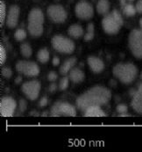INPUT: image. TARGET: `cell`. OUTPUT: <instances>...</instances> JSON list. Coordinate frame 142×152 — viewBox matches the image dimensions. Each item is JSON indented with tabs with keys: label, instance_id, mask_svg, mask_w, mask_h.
Masks as SVG:
<instances>
[{
	"label": "cell",
	"instance_id": "26",
	"mask_svg": "<svg viewBox=\"0 0 142 152\" xmlns=\"http://www.w3.org/2000/svg\"><path fill=\"white\" fill-rule=\"evenodd\" d=\"M6 5L4 1L0 2V23L1 26H4V20H6Z\"/></svg>",
	"mask_w": 142,
	"mask_h": 152
},
{
	"label": "cell",
	"instance_id": "23",
	"mask_svg": "<svg viewBox=\"0 0 142 152\" xmlns=\"http://www.w3.org/2000/svg\"><path fill=\"white\" fill-rule=\"evenodd\" d=\"M123 12L125 16L132 17L136 14L137 10H136V7L133 5L132 4H125L123 5Z\"/></svg>",
	"mask_w": 142,
	"mask_h": 152
},
{
	"label": "cell",
	"instance_id": "5",
	"mask_svg": "<svg viewBox=\"0 0 142 152\" xmlns=\"http://www.w3.org/2000/svg\"><path fill=\"white\" fill-rule=\"evenodd\" d=\"M51 45L55 50L62 54H72L75 50V43L72 40L62 35H55L51 39Z\"/></svg>",
	"mask_w": 142,
	"mask_h": 152
},
{
	"label": "cell",
	"instance_id": "3",
	"mask_svg": "<svg viewBox=\"0 0 142 152\" xmlns=\"http://www.w3.org/2000/svg\"><path fill=\"white\" fill-rule=\"evenodd\" d=\"M123 23V18L119 12L113 10L111 13L104 15V18L102 20V26L106 34H116L119 32Z\"/></svg>",
	"mask_w": 142,
	"mask_h": 152
},
{
	"label": "cell",
	"instance_id": "22",
	"mask_svg": "<svg viewBox=\"0 0 142 152\" xmlns=\"http://www.w3.org/2000/svg\"><path fill=\"white\" fill-rule=\"evenodd\" d=\"M49 51L47 48H41L37 53V59L41 64H47L49 61Z\"/></svg>",
	"mask_w": 142,
	"mask_h": 152
},
{
	"label": "cell",
	"instance_id": "6",
	"mask_svg": "<svg viewBox=\"0 0 142 152\" xmlns=\"http://www.w3.org/2000/svg\"><path fill=\"white\" fill-rule=\"evenodd\" d=\"M50 115L58 117V116H76V110L74 106L68 102L64 101H58L53 105L50 110Z\"/></svg>",
	"mask_w": 142,
	"mask_h": 152
},
{
	"label": "cell",
	"instance_id": "25",
	"mask_svg": "<svg viewBox=\"0 0 142 152\" xmlns=\"http://www.w3.org/2000/svg\"><path fill=\"white\" fill-rule=\"evenodd\" d=\"M20 53L21 55L25 57V58H29L32 54H33V50H32V48L31 46L28 43H23L21 44L20 46Z\"/></svg>",
	"mask_w": 142,
	"mask_h": 152
},
{
	"label": "cell",
	"instance_id": "35",
	"mask_svg": "<svg viewBox=\"0 0 142 152\" xmlns=\"http://www.w3.org/2000/svg\"><path fill=\"white\" fill-rule=\"evenodd\" d=\"M135 7H136L137 12L142 13V0H138V2H137Z\"/></svg>",
	"mask_w": 142,
	"mask_h": 152
},
{
	"label": "cell",
	"instance_id": "17",
	"mask_svg": "<svg viewBox=\"0 0 142 152\" xmlns=\"http://www.w3.org/2000/svg\"><path fill=\"white\" fill-rule=\"evenodd\" d=\"M76 62H77V59L76 57H70L65 60L64 63L60 67V69H59L60 73L63 76H66L68 73H69V71L73 69V67L76 65Z\"/></svg>",
	"mask_w": 142,
	"mask_h": 152
},
{
	"label": "cell",
	"instance_id": "14",
	"mask_svg": "<svg viewBox=\"0 0 142 152\" xmlns=\"http://www.w3.org/2000/svg\"><path fill=\"white\" fill-rule=\"evenodd\" d=\"M44 14L41 9L33 8L30 11L28 14V24L33 25H43Z\"/></svg>",
	"mask_w": 142,
	"mask_h": 152
},
{
	"label": "cell",
	"instance_id": "8",
	"mask_svg": "<svg viewBox=\"0 0 142 152\" xmlns=\"http://www.w3.org/2000/svg\"><path fill=\"white\" fill-rule=\"evenodd\" d=\"M75 13L82 20H89L94 15V8L92 4L85 0H82L76 4Z\"/></svg>",
	"mask_w": 142,
	"mask_h": 152
},
{
	"label": "cell",
	"instance_id": "34",
	"mask_svg": "<svg viewBox=\"0 0 142 152\" xmlns=\"http://www.w3.org/2000/svg\"><path fill=\"white\" fill-rule=\"evenodd\" d=\"M47 102H48L47 99V98H45V97H43V98H41V100H40V102H39L38 106H39L40 107H45L47 105Z\"/></svg>",
	"mask_w": 142,
	"mask_h": 152
},
{
	"label": "cell",
	"instance_id": "31",
	"mask_svg": "<svg viewBox=\"0 0 142 152\" xmlns=\"http://www.w3.org/2000/svg\"><path fill=\"white\" fill-rule=\"evenodd\" d=\"M116 110H117V112H118L119 114H122V113H126L128 108H127V107H126L125 105H124V104H119V105L117 106Z\"/></svg>",
	"mask_w": 142,
	"mask_h": 152
},
{
	"label": "cell",
	"instance_id": "39",
	"mask_svg": "<svg viewBox=\"0 0 142 152\" xmlns=\"http://www.w3.org/2000/svg\"><path fill=\"white\" fill-rule=\"evenodd\" d=\"M120 1H121L122 6H123V5H124L125 4H126V3H125V0H120ZM127 1H130V2H132V1H133V0H127Z\"/></svg>",
	"mask_w": 142,
	"mask_h": 152
},
{
	"label": "cell",
	"instance_id": "11",
	"mask_svg": "<svg viewBox=\"0 0 142 152\" xmlns=\"http://www.w3.org/2000/svg\"><path fill=\"white\" fill-rule=\"evenodd\" d=\"M17 107V102L11 97H4L0 102V113L2 116L10 117L15 113Z\"/></svg>",
	"mask_w": 142,
	"mask_h": 152
},
{
	"label": "cell",
	"instance_id": "15",
	"mask_svg": "<svg viewBox=\"0 0 142 152\" xmlns=\"http://www.w3.org/2000/svg\"><path fill=\"white\" fill-rule=\"evenodd\" d=\"M87 64L94 73H101L104 69V64L97 56H90L87 59Z\"/></svg>",
	"mask_w": 142,
	"mask_h": 152
},
{
	"label": "cell",
	"instance_id": "18",
	"mask_svg": "<svg viewBox=\"0 0 142 152\" xmlns=\"http://www.w3.org/2000/svg\"><path fill=\"white\" fill-rule=\"evenodd\" d=\"M83 115L86 117H101L106 116L105 113L98 106H92L83 111Z\"/></svg>",
	"mask_w": 142,
	"mask_h": 152
},
{
	"label": "cell",
	"instance_id": "43",
	"mask_svg": "<svg viewBox=\"0 0 142 152\" xmlns=\"http://www.w3.org/2000/svg\"><path fill=\"white\" fill-rule=\"evenodd\" d=\"M141 78L142 79V71H141Z\"/></svg>",
	"mask_w": 142,
	"mask_h": 152
},
{
	"label": "cell",
	"instance_id": "9",
	"mask_svg": "<svg viewBox=\"0 0 142 152\" xmlns=\"http://www.w3.org/2000/svg\"><path fill=\"white\" fill-rule=\"evenodd\" d=\"M22 92L30 100H36L41 91V83L38 80H32L24 83L21 86Z\"/></svg>",
	"mask_w": 142,
	"mask_h": 152
},
{
	"label": "cell",
	"instance_id": "4",
	"mask_svg": "<svg viewBox=\"0 0 142 152\" xmlns=\"http://www.w3.org/2000/svg\"><path fill=\"white\" fill-rule=\"evenodd\" d=\"M128 46L134 57L142 59V30H133L128 37Z\"/></svg>",
	"mask_w": 142,
	"mask_h": 152
},
{
	"label": "cell",
	"instance_id": "21",
	"mask_svg": "<svg viewBox=\"0 0 142 152\" xmlns=\"http://www.w3.org/2000/svg\"><path fill=\"white\" fill-rule=\"evenodd\" d=\"M28 33L33 37H40L43 34V25H33L28 24L27 26Z\"/></svg>",
	"mask_w": 142,
	"mask_h": 152
},
{
	"label": "cell",
	"instance_id": "38",
	"mask_svg": "<svg viewBox=\"0 0 142 152\" xmlns=\"http://www.w3.org/2000/svg\"><path fill=\"white\" fill-rule=\"evenodd\" d=\"M21 80H22V77H17L16 79H15V84H20V83H21Z\"/></svg>",
	"mask_w": 142,
	"mask_h": 152
},
{
	"label": "cell",
	"instance_id": "19",
	"mask_svg": "<svg viewBox=\"0 0 142 152\" xmlns=\"http://www.w3.org/2000/svg\"><path fill=\"white\" fill-rule=\"evenodd\" d=\"M68 34L70 37H72L74 39H78L83 35L84 31L80 25L75 24V25H72L68 27Z\"/></svg>",
	"mask_w": 142,
	"mask_h": 152
},
{
	"label": "cell",
	"instance_id": "40",
	"mask_svg": "<svg viewBox=\"0 0 142 152\" xmlns=\"http://www.w3.org/2000/svg\"><path fill=\"white\" fill-rule=\"evenodd\" d=\"M30 115H36V116H38L39 113H35V112H31V113H30Z\"/></svg>",
	"mask_w": 142,
	"mask_h": 152
},
{
	"label": "cell",
	"instance_id": "10",
	"mask_svg": "<svg viewBox=\"0 0 142 152\" xmlns=\"http://www.w3.org/2000/svg\"><path fill=\"white\" fill-rule=\"evenodd\" d=\"M47 13L49 20L56 24L63 23L67 20V12L60 4H52L48 6Z\"/></svg>",
	"mask_w": 142,
	"mask_h": 152
},
{
	"label": "cell",
	"instance_id": "2",
	"mask_svg": "<svg viewBox=\"0 0 142 152\" xmlns=\"http://www.w3.org/2000/svg\"><path fill=\"white\" fill-rule=\"evenodd\" d=\"M112 73L113 76L121 83L125 85H130L136 79L138 69L134 64L130 63L118 64L113 67Z\"/></svg>",
	"mask_w": 142,
	"mask_h": 152
},
{
	"label": "cell",
	"instance_id": "24",
	"mask_svg": "<svg viewBox=\"0 0 142 152\" xmlns=\"http://www.w3.org/2000/svg\"><path fill=\"white\" fill-rule=\"evenodd\" d=\"M95 29H94V25L92 23H90L87 26V29H86V33L83 36V39L85 42H90L94 38L95 35Z\"/></svg>",
	"mask_w": 142,
	"mask_h": 152
},
{
	"label": "cell",
	"instance_id": "20",
	"mask_svg": "<svg viewBox=\"0 0 142 152\" xmlns=\"http://www.w3.org/2000/svg\"><path fill=\"white\" fill-rule=\"evenodd\" d=\"M111 4L109 0H98L97 4V12L101 15H106L109 13Z\"/></svg>",
	"mask_w": 142,
	"mask_h": 152
},
{
	"label": "cell",
	"instance_id": "36",
	"mask_svg": "<svg viewBox=\"0 0 142 152\" xmlns=\"http://www.w3.org/2000/svg\"><path fill=\"white\" fill-rule=\"evenodd\" d=\"M57 86H56V84H55V82L54 83H52L50 86H49V88H48V90H49V91L50 92H55V91H56V90H57Z\"/></svg>",
	"mask_w": 142,
	"mask_h": 152
},
{
	"label": "cell",
	"instance_id": "16",
	"mask_svg": "<svg viewBox=\"0 0 142 152\" xmlns=\"http://www.w3.org/2000/svg\"><path fill=\"white\" fill-rule=\"evenodd\" d=\"M68 77L74 84H80L84 80L85 74L79 68H73L68 73Z\"/></svg>",
	"mask_w": 142,
	"mask_h": 152
},
{
	"label": "cell",
	"instance_id": "1",
	"mask_svg": "<svg viewBox=\"0 0 142 152\" xmlns=\"http://www.w3.org/2000/svg\"><path fill=\"white\" fill-rule=\"evenodd\" d=\"M111 97V93L106 87L97 86L90 88L77 98L76 107L82 112L92 106L101 107L110 101Z\"/></svg>",
	"mask_w": 142,
	"mask_h": 152
},
{
	"label": "cell",
	"instance_id": "27",
	"mask_svg": "<svg viewBox=\"0 0 142 152\" xmlns=\"http://www.w3.org/2000/svg\"><path fill=\"white\" fill-rule=\"evenodd\" d=\"M26 37V32L25 30L22 29V28H20L18 30H16L15 34H14V38L16 39V41L18 42H22L25 39Z\"/></svg>",
	"mask_w": 142,
	"mask_h": 152
},
{
	"label": "cell",
	"instance_id": "30",
	"mask_svg": "<svg viewBox=\"0 0 142 152\" xmlns=\"http://www.w3.org/2000/svg\"><path fill=\"white\" fill-rule=\"evenodd\" d=\"M1 72H2V76L5 78H10L12 76V71L9 67H3Z\"/></svg>",
	"mask_w": 142,
	"mask_h": 152
},
{
	"label": "cell",
	"instance_id": "12",
	"mask_svg": "<svg viewBox=\"0 0 142 152\" xmlns=\"http://www.w3.org/2000/svg\"><path fill=\"white\" fill-rule=\"evenodd\" d=\"M20 14V8L18 5H12L9 8V11L6 15V20H5L6 26L9 28L12 29L17 26Z\"/></svg>",
	"mask_w": 142,
	"mask_h": 152
},
{
	"label": "cell",
	"instance_id": "33",
	"mask_svg": "<svg viewBox=\"0 0 142 152\" xmlns=\"http://www.w3.org/2000/svg\"><path fill=\"white\" fill-rule=\"evenodd\" d=\"M26 107H27V104H26L25 100V99H20V110L21 113H23V112L25 111Z\"/></svg>",
	"mask_w": 142,
	"mask_h": 152
},
{
	"label": "cell",
	"instance_id": "28",
	"mask_svg": "<svg viewBox=\"0 0 142 152\" xmlns=\"http://www.w3.org/2000/svg\"><path fill=\"white\" fill-rule=\"evenodd\" d=\"M69 80H70L69 77H62L59 82V90L60 91H65L69 86Z\"/></svg>",
	"mask_w": 142,
	"mask_h": 152
},
{
	"label": "cell",
	"instance_id": "37",
	"mask_svg": "<svg viewBox=\"0 0 142 152\" xmlns=\"http://www.w3.org/2000/svg\"><path fill=\"white\" fill-rule=\"evenodd\" d=\"M52 64H53V65L54 66L59 65V64H60V59H59V57L55 56V57L53 58V60H52Z\"/></svg>",
	"mask_w": 142,
	"mask_h": 152
},
{
	"label": "cell",
	"instance_id": "32",
	"mask_svg": "<svg viewBox=\"0 0 142 152\" xmlns=\"http://www.w3.org/2000/svg\"><path fill=\"white\" fill-rule=\"evenodd\" d=\"M57 78H58V75L55 71H50L47 75V79L50 82H55Z\"/></svg>",
	"mask_w": 142,
	"mask_h": 152
},
{
	"label": "cell",
	"instance_id": "7",
	"mask_svg": "<svg viewBox=\"0 0 142 152\" xmlns=\"http://www.w3.org/2000/svg\"><path fill=\"white\" fill-rule=\"evenodd\" d=\"M16 70L28 77H37L40 73V67L37 64L29 61H19L16 64Z\"/></svg>",
	"mask_w": 142,
	"mask_h": 152
},
{
	"label": "cell",
	"instance_id": "41",
	"mask_svg": "<svg viewBox=\"0 0 142 152\" xmlns=\"http://www.w3.org/2000/svg\"><path fill=\"white\" fill-rule=\"evenodd\" d=\"M41 115H42V116H46V115H47V112H44V113H41Z\"/></svg>",
	"mask_w": 142,
	"mask_h": 152
},
{
	"label": "cell",
	"instance_id": "13",
	"mask_svg": "<svg viewBox=\"0 0 142 152\" xmlns=\"http://www.w3.org/2000/svg\"><path fill=\"white\" fill-rule=\"evenodd\" d=\"M132 107L139 114H142V84L134 92L132 99Z\"/></svg>",
	"mask_w": 142,
	"mask_h": 152
},
{
	"label": "cell",
	"instance_id": "29",
	"mask_svg": "<svg viewBox=\"0 0 142 152\" xmlns=\"http://www.w3.org/2000/svg\"><path fill=\"white\" fill-rule=\"evenodd\" d=\"M6 61V51L3 45H0V64L3 65Z\"/></svg>",
	"mask_w": 142,
	"mask_h": 152
},
{
	"label": "cell",
	"instance_id": "42",
	"mask_svg": "<svg viewBox=\"0 0 142 152\" xmlns=\"http://www.w3.org/2000/svg\"><path fill=\"white\" fill-rule=\"evenodd\" d=\"M140 26H141V27L142 29V18L141 19V20H140Z\"/></svg>",
	"mask_w": 142,
	"mask_h": 152
}]
</instances>
